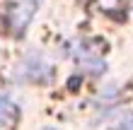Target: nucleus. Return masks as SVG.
I'll use <instances>...</instances> for the list:
<instances>
[{
  "mask_svg": "<svg viewBox=\"0 0 133 130\" xmlns=\"http://www.w3.org/2000/svg\"><path fill=\"white\" fill-rule=\"evenodd\" d=\"M32 5H36V0H27V3H22V5H17V10L12 12V24L17 27V29H22V27H27V22H29V17L34 14V7Z\"/></svg>",
  "mask_w": 133,
  "mask_h": 130,
  "instance_id": "f257e3e1",
  "label": "nucleus"
},
{
  "mask_svg": "<svg viewBox=\"0 0 133 130\" xmlns=\"http://www.w3.org/2000/svg\"><path fill=\"white\" fill-rule=\"evenodd\" d=\"M24 77H29V80H41L44 75H49V67H46V63H41L39 58H27L24 63Z\"/></svg>",
  "mask_w": 133,
  "mask_h": 130,
  "instance_id": "f03ea898",
  "label": "nucleus"
},
{
  "mask_svg": "<svg viewBox=\"0 0 133 130\" xmlns=\"http://www.w3.org/2000/svg\"><path fill=\"white\" fill-rule=\"evenodd\" d=\"M15 120V104L0 94V125H10Z\"/></svg>",
  "mask_w": 133,
  "mask_h": 130,
  "instance_id": "7ed1b4c3",
  "label": "nucleus"
},
{
  "mask_svg": "<svg viewBox=\"0 0 133 130\" xmlns=\"http://www.w3.org/2000/svg\"><path fill=\"white\" fill-rule=\"evenodd\" d=\"M119 130H133V116L126 120V123H121V128H119Z\"/></svg>",
  "mask_w": 133,
  "mask_h": 130,
  "instance_id": "20e7f679",
  "label": "nucleus"
},
{
  "mask_svg": "<svg viewBox=\"0 0 133 130\" xmlns=\"http://www.w3.org/2000/svg\"><path fill=\"white\" fill-rule=\"evenodd\" d=\"M46 130H53V128H46Z\"/></svg>",
  "mask_w": 133,
  "mask_h": 130,
  "instance_id": "39448f33",
  "label": "nucleus"
}]
</instances>
